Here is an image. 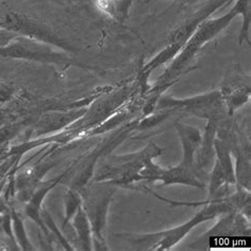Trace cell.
Here are the masks:
<instances>
[{"label":"cell","instance_id":"obj_1","mask_svg":"<svg viewBox=\"0 0 251 251\" xmlns=\"http://www.w3.org/2000/svg\"><path fill=\"white\" fill-rule=\"evenodd\" d=\"M237 15L243 16V27L240 33L239 42L240 44H243L244 42L250 44V0H237V2L228 14L219 18L203 21L198 25L193 35L184 44L170 69L167 70L166 74L159 80V83L157 84L155 87L157 94H160L162 90L166 89L164 86L168 85L169 82H171L173 78L179 75L186 69V67H188L190 62L193 61L194 56L201 51L203 46L211 41V39H213L225 28H227Z\"/></svg>","mask_w":251,"mask_h":251},{"label":"cell","instance_id":"obj_2","mask_svg":"<svg viewBox=\"0 0 251 251\" xmlns=\"http://www.w3.org/2000/svg\"><path fill=\"white\" fill-rule=\"evenodd\" d=\"M200 212H197L189 222L184 223L180 226L161 231V232L136 235L134 241L136 245L142 246L141 249L147 250H170L174 247L177 243H179L184 235H187L191 230L197 225L209 220H213L217 215L224 213H231L235 211V206L232 201V197H222L208 200L207 202Z\"/></svg>","mask_w":251,"mask_h":251},{"label":"cell","instance_id":"obj_3","mask_svg":"<svg viewBox=\"0 0 251 251\" xmlns=\"http://www.w3.org/2000/svg\"><path fill=\"white\" fill-rule=\"evenodd\" d=\"M162 151L155 143L151 142L147 148L137 153L112 157L109 164L98 172L96 180L112 186H129L135 181L143 180L140 172L145 162L150 158L154 159L162 154Z\"/></svg>","mask_w":251,"mask_h":251},{"label":"cell","instance_id":"obj_4","mask_svg":"<svg viewBox=\"0 0 251 251\" xmlns=\"http://www.w3.org/2000/svg\"><path fill=\"white\" fill-rule=\"evenodd\" d=\"M103 183L105 184L103 187L88 189L83 197V208L87 214L92 231V245H96L99 250L106 249L103 232L107 224L109 204L115 193V186Z\"/></svg>","mask_w":251,"mask_h":251},{"label":"cell","instance_id":"obj_5","mask_svg":"<svg viewBox=\"0 0 251 251\" xmlns=\"http://www.w3.org/2000/svg\"><path fill=\"white\" fill-rule=\"evenodd\" d=\"M0 29L14 33L19 36L36 39L65 51L72 50L71 46L57 36L53 31L35 21H32L27 16L10 10L0 9Z\"/></svg>","mask_w":251,"mask_h":251},{"label":"cell","instance_id":"obj_6","mask_svg":"<svg viewBox=\"0 0 251 251\" xmlns=\"http://www.w3.org/2000/svg\"><path fill=\"white\" fill-rule=\"evenodd\" d=\"M0 56L57 65L70 64V58L63 52L55 51L53 46L25 36H16L0 48Z\"/></svg>","mask_w":251,"mask_h":251},{"label":"cell","instance_id":"obj_7","mask_svg":"<svg viewBox=\"0 0 251 251\" xmlns=\"http://www.w3.org/2000/svg\"><path fill=\"white\" fill-rule=\"evenodd\" d=\"M178 134L180 136V140L182 143V160L177 167L167 170L162 169L159 178H158V181H160L162 186L188 184V186L191 187L203 189L206 186H204L203 182L198 179L193 172L195 151L200 147V144L196 143L194 139L180 130H178Z\"/></svg>","mask_w":251,"mask_h":251},{"label":"cell","instance_id":"obj_8","mask_svg":"<svg viewBox=\"0 0 251 251\" xmlns=\"http://www.w3.org/2000/svg\"><path fill=\"white\" fill-rule=\"evenodd\" d=\"M221 94L219 92H211V94L204 96H198L196 98L188 99V100H174L172 98H164L160 100L159 107L161 108H170V107H186L198 109L201 107H208L210 105L216 103L220 100Z\"/></svg>","mask_w":251,"mask_h":251},{"label":"cell","instance_id":"obj_9","mask_svg":"<svg viewBox=\"0 0 251 251\" xmlns=\"http://www.w3.org/2000/svg\"><path fill=\"white\" fill-rule=\"evenodd\" d=\"M213 149L217 156V161H219L222 170L224 171L225 176H226L227 183L229 186L236 184L235 180V172L232 159L230 155V144L225 141L223 138H216L213 142Z\"/></svg>","mask_w":251,"mask_h":251},{"label":"cell","instance_id":"obj_10","mask_svg":"<svg viewBox=\"0 0 251 251\" xmlns=\"http://www.w3.org/2000/svg\"><path fill=\"white\" fill-rule=\"evenodd\" d=\"M72 224L75 229L78 242L83 249L90 250L92 247V231L89 220L83 208V204L78 208L75 216L72 217Z\"/></svg>","mask_w":251,"mask_h":251},{"label":"cell","instance_id":"obj_11","mask_svg":"<svg viewBox=\"0 0 251 251\" xmlns=\"http://www.w3.org/2000/svg\"><path fill=\"white\" fill-rule=\"evenodd\" d=\"M84 111H70L69 114H55L50 117H46L41 122L39 128H43L46 131H50L53 129H58L64 127L65 125L69 124L71 121L75 120L77 117L83 115Z\"/></svg>","mask_w":251,"mask_h":251},{"label":"cell","instance_id":"obj_12","mask_svg":"<svg viewBox=\"0 0 251 251\" xmlns=\"http://www.w3.org/2000/svg\"><path fill=\"white\" fill-rule=\"evenodd\" d=\"M235 172V180L236 184L241 188L246 189L250 186V167L246 157L241 151L237 153L236 157V169Z\"/></svg>","mask_w":251,"mask_h":251},{"label":"cell","instance_id":"obj_13","mask_svg":"<svg viewBox=\"0 0 251 251\" xmlns=\"http://www.w3.org/2000/svg\"><path fill=\"white\" fill-rule=\"evenodd\" d=\"M83 204V197L77 193L75 189H71L68 191L65 197V222L64 225L67 224L72 220L76 211Z\"/></svg>","mask_w":251,"mask_h":251},{"label":"cell","instance_id":"obj_14","mask_svg":"<svg viewBox=\"0 0 251 251\" xmlns=\"http://www.w3.org/2000/svg\"><path fill=\"white\" fill-rule=\"evenodd\" d=\"M99 8L107 12L109 15L120 18L126 16L128 10L127 0H98Z\"/></svg>","mask_w":251,"mask_h":251},{"label":"cell","instance_id":"obj_15","mask_svg":"<svg viewBox=\"0 0 251 251\" xmlns=\"http://www.w3.org/2000/svg\"><path fill=\"white\" fill-rule=\"evenodd\" d=\"M225 186H229L227 183L226 176H225L224 171L222 170L219 161H215L214 168L211 173V182L209 186V200H213L214 196L220 192V190Z\"/></svg>","mask_w":251,"mask_h":251},{"label":"cell","instance_id":"obj_16","mask_svg":"<svg viewBox=\"0 0 251 251\" xmlns=\"http://www.w3.org/2000/svg\"><path fill=\"white\" fill-rule=\"evenodd\" d=\"M12 221H13V232H14L16 240L24 250H33L32 244L30 243L27 233H25V225L23 220L19 217V215L16 212H13L12 215Z\"/></svg>","mask_w":251,"mask_h":251},{"label":"cell","instance_id":"obj_17","mask_svg":"<svg viewBox=\"0 0 251 251\" xmlns=\"http://www.w3.org/2000/svg\"><path fill=\"white\" fill-rule=\"evenodd\" d=\"M42 216H43V221L46 225V227H47V229L49 230V232L54 233V235L57 237L59 243L62 244V246L65 247V249H72L69 245V243L67 242V240H66L65 237L62 235L61 231H59V229H57L55 223L53 222V220H52V217L50 216V214L47 212V211H44V212H42Z\"/></svg>","mask_w":251,"mask_h":251},{"label":"cell","instance_id":"obj_18","mask_svg":"<svg viewBox=\"0 0 251 251\" xmlns=\"http://www.w3.org/2000/svg\"><path fill=\"white\" fill-rule=\"evenodd\" d=\"M249 97V91L246 92V89L244 88L242 90H239L237 92H234L230 96L228 99V107L230 108L231 111L235 110L236 108H239L242 105L246 103L247 99Z\"/></svg>","mask_w":251,"mask_h":251},{"label":"cell","instance_id":"obj_19","mask_svg":"<svg viewBox=\"0 0 251 251\" xmlns=\"http://www.w3.org/2000/svg\"><path fill=\"white\" fill-rule=\"evenodd\" d=\"M16 36H19V35H16L14 33H11L9 31H4L2 33H0V48L8 45Z\"/></svg>","mask_w":251,"mask_h":251},{"label":"cell","instance_id":"obj_20","mask_svg":"<svg viewBox=\"0 0 251 251\" xmlns=\"http://www.w3.org/2000/svg\"><path fill=\"white\" fill-rule=\"evenodd\" d=\"M153 1H158V0H153ZM180 1H189V2H194V1H198V0H180Z\"/></svg>","mask_w":251,"mask_h":251}]
</instances>
